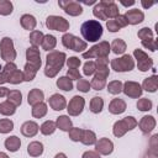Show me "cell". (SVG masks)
I'll use <instances>...</instances> for the list:
<instances>
[{
	"mask_svg": "<svg viewBox=\"0 0 158 158\" xmlns=\"http://www.w3.org/2000/svg\"><path fill=\"white\" fill-rule=\"evenodd\" d=\"M65 60H67V56L64 52H59V51L49 52L46 57L44 75L48 78H54L63 68Z\"/></svg>",
	"mask_w": 158,
	"mask_h": 158,
	"instance_id": "cell-1",
	"label": "cell"
},
{
	"mask_svg": "<svg viewBox=\"0 0 158 158\" xmlns=\"http://www.w3.org/2000/svg\"><path fill=\"white\" fill-rule=\"evenodd\" d=\"M80 32L85 42H96L102 36V25L96 20H88L80 26Z\"/></svg>",
	"mask_w": 158,
	"mask_h": 158,
	"instance_id": "cell-2",
	"label": "cell"
},
{
	"mask_svg": "<svg viewBox=\"0 0 158 158\" xmlns=\"http://www.w3.org/2000/svg\"><path fill=\"white\" fill-rule=\"evenodd\" d=\"M110 44L106 41L99 42L94 44L91 48H89L86 52H83V58L84 59H91V58H107L110 54Z\"/></svg>",
	"mask_w": 158,
	"mask_h": 158,
	"instance_id": "cell-3",
	"label": "cell"
},
{
	"mask_svg": "<svg viewBox=\"0 0 158 158\" xmlns=\"http://www.w3.org/2000/svg\"><path fill=\"white\" fill-rule=\"evenodd\" d=\"M137 120L133 117V116H126L123 117L122 120H118L114 123V127H112V132L116 137H122L126 132L133 130L136 126H137Z\"/></svg>",
	"mask_w": 158,
	"mask_h": 158,
	"instance_id": "cell-4",
	"label": "cell"
},
{
	"mask_svg": "<svg viewBox=\"0 0 158 158\" xmlns=\"http://www.w3.org/2000/svg\"><path fill=\"white\" fill-rule=\"evenodd\" d=\"M0 54L1 59H4L6 63H11L16 59V51L14 47V42L10 37H4L0 41Z\"/></svg>",
	"mask_w": 158,
	"mask_h": 158,
	"instance_id": "cell-5",
	"label": "cell"
},
{
	"mask_svg": "<svg viewBox=\"0 0 158 158\" xmlns=\"http://www.w3.org/2000/svg\"><path fill=\"white\" fill-rule=\"evenodd\" d=\"M62 43L65 48L72 49L74 52H83L84 49H86V42L80 40L79 37L72 35V33H64L62 36Z\"/></svg>",
	"mask_w": 158,
	"mask_h": 158,
	"instance_id": "cell-6",
	"label": "cell"
},
{
	"mask_svg": "<svg viewBox=\"0 0 158 158\" xmlns=\"http://www.w3.org/2000/svg\"><path fill=\"white\" fill-rule=\"evenodd\" d=\"M111 68L115 72H131L135 68V60L132 58V56L130 54H123L122 57L115 58L111 60Z\"/></svg>",
	"mask_w": 158,
	"mask_h": 158,
	"instance_id": "cell-7",
	"label": "cell"
},
{
	"mask_svg": "<svg viewBox=\"0 0 158 158\" xmlns=\"http://www.w3.org/2000/svg\"><path fill=\"white\" fill-rule=\"evenodd\" d=\"M46 26L49 30L53 31H59V32H65L69 30V22L62 17V16H57V15H51L46 19Z\"/></svg>",
	"mask_w": 158,
	"mask_h": 158,
	"instance_id": "cell-8",
	"label": "cell"
},
{
	"mask_svg": "<svg viewBox=\"0 0 158 158\" xmlns=\"http://www.w3.org/2000/svg\"><path fill=\"white\" fill-rule=\"evenodd\" d=\"M133 57L137 60V68L141 72H147L153 68V59L151 57H148V54L144 51L136 48L133 51Z\"/></svg>",
	"mask_w": 158,
	"mask_h": 158,
	"instance_id": "cell-9",
	"label": "cell"
},
{
	"mask_svg": "<svg viewBox=\"0 0 158 158\" xmlns=\"http://www.w3.org/2000/svg\"><path fill=\"white\" fill-rule=\"evenodd\" d=\"M84 106H85V100L84 98L79 96V95H75L70 99L69 104H67V111H68V115L70 116H78L83 112L84 110Z\"/></svg>",
	"mask_w": 158,
	"mask_h": 158,
	"instance_id": "cell-10",
	"label": "cell"
},
{
	"mask_svg": "<svg viewBox=\"0 0 158 158\" xmlns=\"http://www.w3.org/2000/svg\"><path fill=\"white\" fill-rule=\"evenodd\" d=\"M58 5L69 16H79V15L83 14V6L78 1H72V0H68V1H58Z\"/></svg>",
	"mask_w": 158,
	"mask_h": 158,
	"instance_id": "cell-11",
	"label": "cell"
},
{
	"mask_svg": "<svg viewBox=\"0 0 158 158\" xmlns=\"http://www.w3.org/2000/svg\"><path fill=\"white\" fill-rule=\"evenodd\" d=\"M122 91L126 96L132 98V99H137L142 95L143 90L141 88V84H138L137 81H132V80H127L123 85H122Z\"/></svg>",
	"mask_w": 158,
	"mask_h": 158,
	"instance_id": "cell-12",
	"label": "cell"
},
{
	"mask_svg": "<svg viewBox=\"0 0 158 158\" xmlns=\"http://www.w3.org/2000/svg\"><path fill=\"white\" fill-rule=\"evenodd\" d=\"M114 151V143L111 139L102 137L95 143V152H98L100 156H109Z\"/></svg>",
	"mask_w": 158,
	"mask_h": 158,
	"instance_id": "cell-13",
	"label": "cell"
},
{
	"mask_svg": "<svg viewBox=\"0 0 158 158\" xmlns=\"http://www.w3.org/2000/svg\"><path fill=\"white\" fill-rule=\"evenodd\" d=\"M100 4L102 6V11H104L106 20L107 19H115L120 15L118 6L112 0H102V1H100Z\"/></svg>",
	"mask_w": 158,
	"mask_h": 158,
	"instance_id": "cell-14",
	"label": "cell"
},
{
	"mask_svg": "<svg viewBox=\"0 0 158 158\" xmlns=\"http://www.w3.org/2000/svg\"><path fill=\"white\" fill-rule=\"evenodd\" d=\"M26 59H27V63L32 64L33 67H36L37 69L41 68L42 65V60H41V54H40V51L37 47H28L26 49Z\"/></svg>",
	"mask_w": 158,
	"mask_h": 158,
	"instance_id": "cell-15",
	"label": "cell"
},
{
	"mask_svg": "<svg viewBox=\"0 0 158 158\" xmlns=\"http://www.w3.org/2000/svg\"><path fill=\"white\" fill-rule=\"evenodd\" d=\"M156 118L153 117V116H151V115H146V116H143L141 120H139V122L137 123L138 125V127H139V130H141V132L143 133V135H148L149 132H152L153 130H154V127H156Z\"/></svg>",
	"mask_w": 158,
	"mask_h": 158,
	"instance_id": "cell-16",
	"label": "cell"
},
{
	"mask_svg": "<svg viewBox=\"0 0 158 158\" xmlns=\"http://www.w3.org/2000/svg\"><path fill=\"white\" fill-rule=\"evenodd\" d=\"M128 22V25H138L144 20V14L138 9H131L127 10L123 15Z\"/></svg>",
	"mask_w": 158,
	"mask_h": 158,
	"instance_id": "cell-17",
	"label": "cell"
},
{
	"mask_svg": "<svg viewBox=\"0 0 158 158\" xmlns=\"http://www.w3.org/2000/svg\"><path fill=\"white\" fill-rule=\"evenodd\" d=\"M48 104H49V106L54 111H60V110H63V109L67 107V100L60 94H53L52 96H49Z\"/></svg>",
	"mask_w": 158,
	"mask_h": 158,
	"instance_id": "cell-18",
	"label": "cell"
},
{
	"mask_svg": "<svg viewBox=\"0 0 158 158\" xmlns=\"http://www.w3.org/2000/svg\"><path fill=\"white\" fill-rule=\"evenodd\" d=\"M95 74L107 78L110 74L109 69V59L107 58H96L95 60Z\"/></svg>",
	"mask_w": 158,
	"mask_h": 158,
	"instance_id": "cell-19",
	"label": "cell"
},
{
	"mask_svg": "<svg viewBox=\"0 0 158 158\" xmlns=\"http://www.w3.org/2000/svg\"><path fill=\"white\" fill-rule=\"evenodd\" d=\"M40 131V126L35 121H26L21 126V133L25 137H35Z\"/></svg>",
	"mask_w": 158,
	"mask_h": 158,
	"instance_id": "cell-20",
	"label": "cell"
},
{
	"mask_svg": "<svg viewBox=\"0 0 158 158\" xmlns=\"http://www.w3.org/2000/svg\"><path fill=\"white\" fill-rule=\"evenodd\" d=\"M127 109V105L126 102L120 99V98H116V99H112L111 102L109 104V111L112 114V115H120L122 112H125Z\"/></svg>",
	"mask_w": 158,
	"mask_h": 158,
	"instance_id": "cell-21",
	"label": "cell"
},
{
	"mask_svg": "<svg viewBox=\"0 0 158 158\" xmlns=\"http://www.w3.org/2000/svg\"><path fill=\"white\" fill-rule=\"evenodd\" d=\"M142 90H146L148 93H156L157 89H158V77L156 74L146 78L141 85Z\"/></svg>",
	"mask_w": 158,
	"mask_h": 158,
	"instance_id": "cell-22",
	"label": "cell"
},
{
	"mask_svg": "<svg viewBox=\"0 0 158 158\" xmlns=\"http://www.w3.org/2000/svg\"><path fill=\"white\" fill-rule=\"evenodd\" d=\"M20 23H21V26H22L25 30L32 32V31H35V28H36L37 21H36V17H35L33 15L25 14V15L21 16V19H20Z\"/></svg>",
	"mask_w": 158,
	"mask_h": 158,
	"instance_id": "cell-23",
	"label": "cell"
},
{
	"mask_svg": "<svg viewBox=\"0 0 158 158\" xmlns=\"http://www.w3.org/2000/svg\"><path fill=\"white\" fill-rule=\"evenodd\" d=\"M43 99H44V93H43L41 89H37V88L32 89V90L28 93V95H27V102H28L30 105H32V106L36 105V104L42 102Z\"/></svg>",
	"mask_w": 158,
	"mask_h": 158,
	"instance_id": "cell-24",
	"label": "cell"
},
{
	"mask_svg": "<svg viewBox=\"0 0 158 158\" xmlns=\"http://www.w3.org/2000/svg\"><path fill=\"white\" fill-rule=\"evenodd\" d=\"M43 143L40 141H33L31 143H28L27 146V153L31 157H40L43 153Z\"/></svg>",
	"mask_w": 158,
	"mask_h": 158,
	"instance_id": "cell-25",
	"label": "cell"
},
{
	"mask_svg": "<svg viewBox=\"0 0 158 158\" xmlns=\"http://www.w3.org/2000/svg\"><path fill=\"white\" fill-rule=\"evenodd\" d=\"M4 144H5V148L7 151H10V152H17L20 149V147H21V141H20V138L17 136H10V137H7L5 139Z\"/></svg>",
	"mask_w": 158,
	"mask_h": 158,
	"instance_id": "cell-26",
	"label": "cell"
},
{
	"mask_svg": "<svg viewBox=\"0 0 158 158\" xmlns=\"http://www.w3.org/2000/svg\"><path fill=\"white\" fill-rule=\"evenodd\" d=\"M56 126H57V128H59V130H62V131H69V130L73 127V123H72V120L69 118V116L62 115V116L57 117V120H56Z\"/></svg>",
	"mask_w": 158,
	"mask_h": 158,
	"instance_id": "cell-27",
	"label": "cell"
},
{
	"mask_svg": "<svg viewBox=\"0 0 158 158\" xmlns=\"http://www.w3.org/2000/svg\"><path fill=\"white\" fill-rule=\"evenodd\" d=\"M98 141L96 138V135L95 132L90 131V130H83V135H81V138H80V142L85 146H91V144H95Z\"/></svg>",
	"mask_w": 158,
	"mask_h": 158,
	"instance_id": "cell-28",
	"label": "cell"
},
{
	"mask_svg": "<svg viewBox=\"0 0 158 158\" xmlns=\"http://www.w3.org/2000/svg\"><path fill=\"white\" fill-rule=\"evenodd\" d=\"M38 69L36 67H33L32 64L30 63H26L25 67H23V81H32L37 74Z\"/></svg>",
	"mask_w": 158,
	"mask_h": 158,
	"instance_id": "cell-29",
	"label": "cell"
},
{
	"mask_svg": "<svg viewBox=\"0 0 158 158\" xmlns=\"http://www.w3.org/2000/svg\"><path fill=\"white\" fill-rule=\"evenodd\" d=\"M126 47H127L126 46V42L123 40H121V38H115L112 41V43L110 44V49L115 54H122V53H125Z\"/></svg>",
	"mask_w": 158,
	"mask_h": 158,
	"instance_id": "cell-30",
	"label": "cell"
},
{
	"mask_svg": "<svg viewBox=\"0 0 158 158\" xmlns=\"http://www.w3.org/2000/svg\"><path fill=\"white\" fill-rule=\"evenodd\" d=\"M47 111H48V109H47V104H44V102L42 101V102L36 104V105L32 106V111H31V114H32V116L36 117V118H42L43 116H46Z\"/></svg>",
	"mask_w": 158,
	"mask_h": 158,
	"instance_id": "cell-31",
	"label": "cell"
},
{
	"mask_svg": "<svg viewBox=\"0 0 158 158\" xmlns=\"http://www.w3.org/2000/svg\"><path fill=\"white\" fill-rule=\"evenodd\" d=\"M56 130H57L56 122H54V121H51V120H47V121H44V122L41 125V127H40V131H41V133H42V135H44V136H49V135H53Z\"/></svg>",
	"mask_w": 158,
	"mask_h": 158,
	"instance_id": "cell-32",
	"label": "cell"
},
{
	"mask_svg": "<svg viewBox=\"0 0 158 158\" xmlns=\"http://www.w3.org/2000/svg\"><path fill=\"white\" fill-rule=\"evenodd\" d=\"M42 48L44 51H51L54 49V47L57 46V38L53 35H44V38L42 41Z\"/></svg>",
	"mask_w": 158,
	"mask_h": 158,
	"instance_id": "cell-33",
	"label": "cell"
},
{
	"mask_svg": "<svg viewBox=\"0 0 158 158\" xmlns=\"http://www.w3.org/2000/svg\"><path fill=\"white\" fill-rule=\"evenodd\" d=\"M104 109V100L100 96H94L90 100V111L93 114H99Z\"/></svg>",
	"mask_w": 158,
	"mask_h": 158,
	"instance_id": "cell-34",
	"label": "cell"
},
{
	"mask_svg": "<svg viewBox=\"0 0 158 158\" xmlns=\"http://www.w3.org/2000/svg\"><path fill=\"white\" fill-rule=\"evenodd\" d=\"M56 84L63 91H70V90H73V86H74L73 85V81L68 77H60V78H58Z\"/></svg>",
	"mask_w": 158,
	"mask_h": 158,
	"instance_id": "cell-35",
	"label": "cell"
},
{
	"mask_svg": "<svg viewBox=\"0 0 158 158\" xmlns=\"http://www.w3.org/2000/svg\"><path fill=\"white\" fill-rule=\"evenodd\" d=\"M43 38H44L43 32H41L38 30H35L30 33V43L32 44V47H38L40 44H42Z\"/></svg>",
	"mask_w": 158,
	"mask_h": 158,
	"instance_id": "cell-36",
	"label": "cell"
},
{
	"mask_svg": "<svg viewBox=\"0 0 158 158\" xmlns=\"http://www.w3.org/2000/svg\"><path fill=\"white\" fill-rule=\"evenodd\" d=\"M90 86H91L94 90H98V91H99V90H102V89L106 86V78L95 74L94 78H93V80H91V83H90Z\"/></svg>",
	"mask_w": 158,
	"mask_h": 158,
	"instance_id": "cell-37",
	"label": "cell"
},
{
	"mask_svg": "<svg viewBox=\"0 0 158 158\" xmlns=\"http://www.w3.org/2000/svg\"><path fill=\"white\" fill-rule=\"evenodd\" d=\"M7 101H10L12 105H15L16 107L21 105L22 102V94L19 90H10L7 94Z\"/></svg>",
	"mask_w": 158,
	"mask_h": 158,
	"instance_id": "cell-38",
	"label": "cell"
},
{
	"mask_svg": "<svg viewBox=\"0 0 158 158\" xmlns=\"http://www.w3.org/2000/svg\"><path fill=\"white\" fill-rule=\"evenodd\" d=\"M16 112V106L12 105L10 101H4L0 104V114L4 116H11Z\"/></svg>",
	"mask_w": 158,
	"mask_h": 158,
	"instance_id": "cell-39",
	"label": "cell"
},
{
	"mask_svg": "<svg viewBox=\"0 0 158 158\" xmlns=\"http://www.w3.org/2000/svg\"><path fill=\"white\" fill-rule=\"evenodd\" d=\"M122 81L121 80H112L107 84V91L112 95H117L122 91Z\"/></svg>",
	"mask_w": 158,
	"mask_h": 158,
	"instance_id": "cell-40",
	"label": "cell"
},
{
	"mask_svg": "<svg viewBox=\"0 0 158 158\" xmlns=\"http://www.w3.org/2000/svg\"><path fill=\"white\" fill-rule=\"evenodd\" d=\"M14 10V5L11 1L9 0H0V15L2 16H7V15H11Z\"/></svg>",
	"mask_w": 158,
	"mask_h": 158,
	"instance_id": "cell-41",
	"label": "cell"
},
{
	"mask_svg": "<svg viewBox=\"0 0 158 158\" xmlns=\"http://www.w3.org/2000/svg\"><path fill=\"white\" fill-rule=\"evenodd\" d=\"M15 70H17V67H16V64L14 63V62H11V63H6L4 67H2V70L0 72L2 75H4V78L7 80V83H9V78L11 77V74L15 72Z\"/></svg>",
	"mask_w": 158,
	"mask_h": 158,
	"instance_id": "cell-42",
	"label": "cell"
},
{
	"mask_svg": "<svg viewBox=\"0 0 158 158\" xmlns=\"http://www.w3.org/2000/svg\"><path fill=\"white\" fill-rule=\"evenodd\" d=\"M14 130V122L10 118L0 120V133H9Z\"/></svg>",
	"mask_w": 158,
	"mask_h": 158,
	"instance_id": "cell-43",
	"label": "cell"
},
{
	"mask_svg": "<svg viewBox=\"0 0 158 158\" xmlns=\"http://www.w3.org/2000/svg\"><path fill=\"white\" fill-rule=\"evenodd\" d=\"M153 106V102L148 98H142L137 101V109L139 111H149Z\"/></svg>",
	"mask_w": 158,
	"mask_h": 158,
	"instance_id": "cell-44",
	"label": "cell"
},
{
	"mask_svg": "<svg viewBox=\"0 0 158 158\" xmlns=\"http://www.w3.org/2000/svg\"><path fill=\"white\" fill-rule=\"evenodd\" d=\"M68 132H69V138H70L73 142H79L80 138H81V135H83V128L72 127Z\"/></svg>",
	"mask_w": 158,
	"mask_h": 158,
	"instance_id": "cell-45",
	"label": "cell"
},
{
	"mask_svg": "<svg viewBox=\"0 0 158 158\" xmlns=\"http://www.w3.org/2000/svg\"><path fill=\"white\" fill-rule=\"evenodd\" d=\"M23 81V73L20 70V69H17V70H15L12 74H11V77L9 78V83L10 84H20V83H22Z\"/></svg>",
	"mask_w": 158,
	"mask_h": 158,
	"instance_id": "cell-46",
	"label": "cell"
},
{
	"mask_svg": "<svg viewBox=\"0 0 158 158\" xmlns=\"http://www.w3.org/2000/svg\"><path fill=\"white\" fill-rule=\"evenodd\" d=\"M83 73H84V75H86V77L93 75V74L95 73V62H93V60L85 62L84 65H83Z\"/></svg>",
	"mask_w": 158,
	"mask_h": 158,
	"instance_id": "cell-47",
	"label": "cell"
},
{
	"mask_svg": "<svg viewBox=\"0 0 158 158\" xmlns=\"http://www.w3.org/2000/svg\"><path fill=\"white\" fill-rule=\"evenodd\" d=\"M137 36H138V38H141V41H143V40H149V38H154V37H153V31H152L151 28H148V27L141 28V30L137 32Z\"/></svg>",
	"mask_w": 158,
	"mask_h": 158,
	"instance_id": "cell-48",
	"label": "cell"
},
{
	"mask_svg": "<svg viewBox=\"0 0 158 158\" xmlns=\"http://www.w3.org/2000/svg\"><path fill=\"white\" fill-rule=\"evenodd\" d=\"M90 83L86 80V79H79L78 80V83H77V89L79 90V91H81V93H89V90H90Z\"/></svg>",
	"mask_w": 158,
	"mask_h": 158,
	"instance_id": "cell-49",
	"label": "cell"
},
{
	"mask_svg": "<svg viewBox=\"0 0 158 158\" xmlns=\"http://www.w3.org/2000/svg\"><path fill=\"white\" fill-rule=\"evenodd\" d=\"M142 42V46L147 49H149L151 52H156L157 51V40L154 38H149V40H143L141 41Z\"/></svg>",
	"mask_w": 158,
	"mask_h": 158,
	"instance_id": "cell-50",
	"label": "cell"
},
{
	"mask_svg": "<svg viewBox=\"0 0 158 158\" xmlns=\"http://www.w3.org/2000/svg\"><path fill=\"white\" fill-rule=\"evenodd\" d=\"M65 63H67V65H68L69 69H77L81 64V62H80V59L78 57H69L65 60Z\"/></svg>",
	"mask_w": 158,
	"mask_h": 158,
	"instance_id": "cell-51",
	"label": "cell"
},
{
	"mask_svg": "<svg viewBox=\"0 0 158 158\" xmlns=\"http://www.w3.org/2000/svg\"><path fill=\"white\" fill-rule=\"evenodd\" d=\"M93 14H94V16H95L96 19H99V20H106V17H105V15H104V11H102V6H101L100 2H98V4L94 6Z\"/></svg>",
	"mask_w": 158,
	"mask_h": 158,
	"instance_id": "cell-52",
	"label": "cell"
},
{
	"mask_svg": "<svg viewBox=\"0 0 158 158\" xmlns=\"http://www.w3.org/2000/svg\"><path fill=\"white\" fill-rule=\"evenodd\" d=\"M65 77H68L72 81H73V80H79V79H81V74L79 73L78 69H68Z\"/></svg>",
	"mask_w": 158,
	"mask_h": 158,
	"instance_id": "cell-53",
	"label": "cell"
},
{
	"mask_svg": "<svg viewBox=\"0 0 158 158\" xmlns=\"http://www.w3.org/2000/svg\"><path fill=\"white\" fill-rule=\"evenodd\" d=\"M114 20H115V22L117 23V26H118L120 28L126 27V26L128 25V22H127V20H126V17H125L123 15H118V16H117V17H115Z\"/></svg>",
	"mask_w": 158,
	"mask_h": 158,
	"instance_id": "cell-54",
	"label": "cell"
},
{
	"mask_svg": "<svg viewBox=\"0 0 158 158\" xmlns=\"http://www.w3.org/2000/svg\"><path fill=\"white\" fill-rule=\"evenodd\" d=\"M106 27L110 32H117L120 31V27L117 26V23L115 22V20H107L106 21Z\"/></svg>",
	"mask_w": 158,
	"mask_h": 158,
	"instance_id": "cell-55",
	"label": "cell"
},
{
	"mask_svg": "<svg viewBox=\"0 0 158 158\" xmlns=\"http://www.w3.org/2000/svg\"><path fill=\"white\" fill-rule=\"evenodd\" d=\"M81 158H101V156L95 151H86L83 153Z\"/></svg>",
	"mask_w": 158,
	"mask_h": 158,
	"instance_id": "cell-56",
	"label": "cell"
},
{
	"mask_svg": "<svg viewBox=\"0 0 158 158\" xmlns=\"http://www.w3.org/2000/svg\"><path fill=\"white\" fill-rule=\"evenodd\" d=\"M10 89H7L6 86H0V98H4V96H7Z\"/></svg>",
	"mask_w": 158,
	"mask_h": 158,
	"instance_id": "cell-57",
	"label": "cell"
},
{
	"mask_svg": "<svg viewBox=\"0 0 158 158\" xmlns=\"http://www.w3.org/2000/svg\"><path fill=\"white\" fill-rule=\"evenodd\" d=\"M121 4H122L123 6H126V7H127V6H132V5H135V1H133V0H132V1H128V2H125V1H121Z\"/></svg>",
	"mask_w": 158,
	"mask_h": 158,
	"instance_id": "cell-58",
	"label": "cell"
},
{
	"mask_svg": "<svg viewBox=\"0 0 158 158\" xmlns=\"http://www.w3.org/2000/svg\"><path fill=\"white\" fill-rule=\"evenodd\" d=\"M141 4H142V6H143V7H146V9H147V7H151L154 2H146V1H142Z\"/></svg>",
	"mask_w": 158,
	"mask_h": 158,
	"instance_id": "cell-59",
	"label": "cell"
},
{
	"mask_svg": "<svg viewBox=\"0 0 158 158\" xmlns=\"http://www.w3.org/2000/svg\"><path fill=\"white\" fill-rule=\"evenodd\" d=\"M54 158H67V156H65L64 153H62V152H59V153H57V154L54 156Z\"/></svg>",
	"mask_w": 158,
	"mask_h": 158,
	"instance_id": "cell-60",
	"label": "cell"
},
{
	"mask_svg": "<svg viewBox=\"0 0 158 158\" xmlns=\"http://www.w3.org/2000/svg\"><path fill=\"white\" fill-rule=\"evenodd\" d=\"M0 158H10L5 152H0Z\"/></svg>",
	"mask_w": 158,
	"mask_h": 158,
	"instance_id": "cell-61",
	"label": "cell"
},
{
	"mask_svg": "<svg viewBox=\"0 0 158 158\" xmlns=\"http://www.w3.org/2000/svg\"><path fill=\"white\" fill-rule=\"evenodd\" d=\"M84 4H86V5H91V4H95V1H85Z\"/></svg>",
	"mask_w": 158,
	"mask_h": 158,
	"instance_id": "cell-62",
	"label": "cell"
},
{
	"mask_svg": "<svg viewBox=\"0 0 158 158\" xmlns=\"http://www.w3.org/2000/svg\"><path fill=\"white\" fill-rule=\"evenodd\" d=\"M0 69H2V67H1V65H0Z\"/></svg>",
	"mask_w": 158,
	"mask_h": 158,
	"instance_id": "cell-63",
	"label": "cell"
},
{
	"mask_svg": "<svg viewBox=\"0 0 158 158\" xmlns=\"http://www.w3.org/2000/svg\"><path fill=\"white\" fill-rule=\"evenodd\" d=\"M147 158H151V157H147Z\"/></svg>",
	"mask_w": 158,
	"mask_h": 158,
	"instance_id": "cell-64",
	"label": "cell"
}]
</instances>
